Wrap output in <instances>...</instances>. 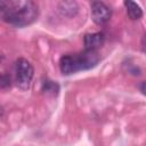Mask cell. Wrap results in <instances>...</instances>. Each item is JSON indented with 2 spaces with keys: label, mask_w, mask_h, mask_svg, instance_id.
Wrapping results in <instances>:
<instances>
[{
  "label": "cell",
  "mask_w": 146,
  "mask_h": 146,
  "mask_svg": "<svg viewBox=\"0 0 146 146\" xmlns=\"http://www.w3.org/2000/svg\"><path fill=\"white\" fill-rule=\"evenodd\" d=\"M124 7L127 9V14L128 16L133 19V21H137V19H140L141 16H143V10L140 8V6L133 1H124Z\"/></svg>",
  "instance_id": "6"
},
{
  "label": "cell",
  "mask_w": 146,
  "mask_h": 146,
  "mask_svg": "<svg viewBox=\"0 0 146 146\" xmlns=\"http://www.w3.org/2000/svg\"><path fill=\"white\" fill-rule=\"evenodd\" d=\"M1 18L16 27H23L36 21L39 15L38 5L31 0H1Z\"/></svg>",
  "instance_id": "1"
},
{
  "label": "cell",
  "mask_w": 146,
  "mask_h": 146,
  "mask_svg": "<svg viewBox=\"0 0 146 146\" xmlns=\"http://www.w3.org/2000/svg\"><path fill=\"white\" fill-rule=\"evenodd\" d=\"M14 72H15V82L17 87L23 90L29 89L34 75V70L32 64L25 58H18L15 62Z\"/></svg>",
  "instance_id": "3"
},
{
  "label": "cell",
  "mask_w": 146,
  "mask_h": 146,
  "mask_svg": "<svg viewBox=\"0 0 146 146\" xmlns=\"http://www.w3.org/2000/svg\"><path fill=\"white\" fill-rule=\"evenodd\" d=\"M90 8L91 18L97 25H104L110 21L112 11L106 3L102 1H94L91 2Z\"/></svg>",
  "instance_id": "4"
},
{
  "label": "cell",
  "mask_w": 146,
  "mask_h": 146,
  "mask_svg": "<svg viewBox=\"0 0 146 146\" xmlns=\"http://www.w3.org/2000/svg\"><path fill=\"white\" fill-rule=\"evenodd\" d=\"M84 48L89 51H97L105 42V35L102 32L88 33L84 35Z\"/></svg>",
  "instance_id": "5"
},
{
  "label": "cell",
  "mask_w": 146,
  "mask_h": 146,
  "mask_svg": "<svg viewBox=\"0 0 146 146\" xmlns=\"http://www.w3.org/2000/svg\"><path fill=\"white\" fill-rule=\"evenodd\" d=\"M98 62H99V56L97 51H89L84 49V51L80 54L63 56L59 60V68L63 74L70 75L79 71L89 70L96 66Z\"/></svg>",
  "instance_id": "2"
},
{
  "label": "cell",
  "mask_w": 146,
  "mask_h": 146,
  "mask_svg": "<svg viewBox=\"0 0 146 146\" xmlns=\"http://www.w3.org/2000/svg\"><path fill=\"white\" fill-rule=\"evenodd\" d=\"M10 87V75L3 73L1 76V88L2 89H7Z\"/></svg>",
  "instance_id": "8"
},
{
  "label": "cell",
  "mask_w": 146,
  "mask_h": 146,
  "mask_svg": "<svg viewBox=\"0 0 146 146\" xmlns=\"http://www.w3.org/2000/svg\"><path fill=\"white\" fill-rule=\"evenodd\" d=\"M41 90H42L44 94H47V95L55 96V95H57L58 91H59V86H58L56 82H54V81L46 80V81L42 82V88H41Z\"/></svg>",
  "instance_id": "7"
},
{
  "label": "cell",
  "mask_w": 146,
  "mask_h": 146,
  "mask_svg": "<svg viewBox=\"0 0 146 146\" xmlns=\"http://www.w3.org/2000/svg\"><path fill=\"white\" fill-rule=\"evenodd\" d=\"M139 90H140L144 95H146V81H143V82L139 84Z\"/></svg>",
  "instance_id": "9"
}]
</instances>
